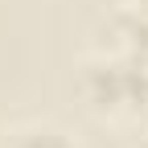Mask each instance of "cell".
I'll use <instances>...</instances> for the list:
<instances>
[{"instance_id": "obj_1", "label": "cell", "mask_w": 148, "mask_h": 148, "mask_svg": "<svg viewBox=\"0 0 148 148\" xmlns=\"http://www.w3.org/2000/svg\"><path fill=\"white\" fill-rule=\"evenodd\" d=\"M4 148H78V144L53 123H25V127H16L8 136Z\"/></svg>"}, {"instance_id": "obj_2", "label": "cell", "mask_w": 148, "mask_h": 148, "mask_svg": "<svg viewBox=\"0 0 148 148\" xmlns=\"http://www.w3.org/2000/svg\"><path fill=\"white\" fill-rule=\"evenodd\" d=\"M136 8H144V12H148V0H136Z\"/></svg>"}]
</instances>
